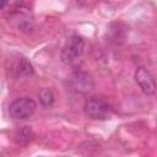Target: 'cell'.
I'll list each match as a JSON object with an SVG mask.
<instances>
[{
    "instance_id": "obj_6",
    "label": "cell",
    "mask_w": 157,
    "mask_h": 157,
    "mask_svg": "<svg viewBox=\"0 0 157 157\" xmlns=\"http://www.w3.org/2000/svg\"><path fill=\"white\" fill-rule=\"evenodd\" d=\"M128 32H129V27L126 25H124L121 22H112L108 26L107 34H108V38L112 43L121 44L125 40Z\"/></svg>"
},
{
    "instance_id": "obj_1",
    "label": "cell",
    "mask_w": 157,
    "mask_h": 157,
    "mask_svg": "<svg viewBox=\"0 0 157 157\" xmlns=\"http://www.w3.org/2000/svg\"><path fill=\"white\" fill-rule=\"evenodd\" d=\"M85 53V39L81 36H71L60 52L61 63L76 67L82 63Z\"/></svg>"
},
{
    "instance_id": "obj_3",
    "label": "cell",
    "mask_w": 157,
    "mask_h": 157,
    "mask_svg": "<svg viewBox=\"0 0 157 157\" xmlns=\"http://www.w3.org/2000/svg\"><path fill=\"white\" fill-rule=\"evenodd\" d=\"M37 104L29 97H20L11 102L9 107L10 117L16 120H25L31 118L36 112Z\"/></svg>"
},
{
    "instance_id": "obj_4",
    "label": "cell",
    "mask_w": 157,
    "mask_h": 157,
    "mask_svg": "<svg viewBox=\"0 0 157 157\" xmlns=\"http://www.w3.org/2000/svg\"><path fill=\"white\" fill-rule=\"evenodd\" d=\"M66 86L70 91L75 93H87L93 90L94 82H93V78L87 72L76 70L67 76Z\"/></svg>"
},
{
    "instance_id": "obj_7",
    "label": "cell",
    "mask_w": 157,
    "mask_h": 157,
    "mask_svg": "<svg viewBox=\"0 0 157 157\" xmlns=\"http://www.w3.org/2000/svg\"><path fill=\"white\" fill-rule=\"evenodd\" d=\"M34 139V131L31 126H22L16 130L13 135V140L18 145H26Z\"/></svg>"
},
{
    "instance_id": "obj_2",
    "label": "cell",
    "mask_w": 157,
    "mask_h": 157,
    "mask_svg": "<svg viewBox=\"0 0 157 157\" xmlns=\"http://www.w3.org/2000/svg\"><path fill=\"white\" fill-rule=\"evenodd\" d=\"M83 109L86 115L94 120H105L113 113V108L109 104V102L102 97L96 96L86 99Z\"/></svg>"
},
{
    "instance_id": "obj_9",
    "label": "cell",
    "mask_w": 157,
    "mask_h": 157,
    "mask_svg": "<svg viewBox=\"0 0 157 157\" xmlns=\"http://www.w3.org/2000/svg\"><path fill=\"white\" fill-rule=\"evenodd\" d=\"M38 98H39V103L43 107H52L54 104V93L50 88H42L38 93Z\"/></svg>"
},
{
    "instance_id": "obj_8",
    "label": "cell",
    "mask_w": 157,
    "mask_h": 157,
    "mask_svg": "<svg viewBox=\"0 0 157 157\" xmlns=\"http://www.w3.org/2000/svg\"><path fill=\"white\" fill-rule=\"evenodd\" d=\"M33 72H34V69H33L32 63L26 56L20 58L18 61H17V65H16L17 76H20V77H29V76L33 75Z\"/></svg>"
},
{
    "instance_id": "obj_5",
    "label": "cell",
    "mask_w": 157,
    "mask_h": 157,
    "mask_svg": "<svg viewBox=\"0 0 157 157\" xmlns=\"http://www.w3.org/2000/svg\"><path fill=\"white\" fill-rule=\"evenodd\" d=\"M134 77H135V81L137 83V86L140 87V90L147 94V96H151L156 92V81L152 76V74L144 66H139L136 70H135V74H134Z\"/></svg>"
}]
</instances>
